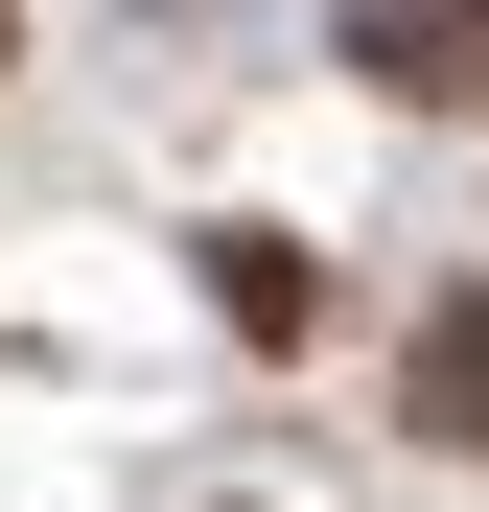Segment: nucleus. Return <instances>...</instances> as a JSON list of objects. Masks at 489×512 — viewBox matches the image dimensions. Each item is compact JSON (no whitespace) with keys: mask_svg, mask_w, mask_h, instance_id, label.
I'll return each mask as SVG.
<instances>
[{"mask_svg":"<svg viewBox=\"0 0 489 512\" xmlns=\"http://www.w3.org/2000/svg\"><path fill=\"white\" fill-rule=\"evenodd\" d=\"M210 303H233V326H257V350H303V326H326V280H303V256H280V233H210Z\"/></svg>","mask_w":489,"mask_h":512,"instance_id":"obj_3","label":"nucleus"},{"mask_svg":"<svg viewBox=\"0 0 489 512\" xmlns=\"http://www.w3.org/2000/svg\"><path fill=\"white\" fill-rule=\"evenodd\" d=\"M396 419H420L443 466H489V280H443L420 326H396Z\"/></svg>","mask_w":489,"mask_h":512,"instance_id":"obj_2","label":"nucleus"},{"mask_svg":"<svg viewBox=\"0 0 489 512\" xmlns=\"http://www.w3.org/2000/svg\"><path fill=\"white\" fill-rule=\"evenodd\" d=\"M350 70L420 117H489V0H350Z\"/></svg>","mask_w":489,"mask_h":512,"instance_id":"obj_1","label":"nucleus"}]
</instances>
